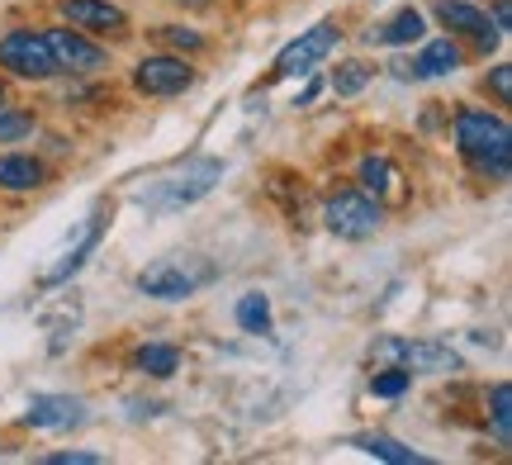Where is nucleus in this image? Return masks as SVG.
Segmentation results:
<instances>
[{"mask_svg": "<svg viewBox=\"0 0 512 465\" xmlns=\"http://www.w3.org/2000/svg\"><path fill=\"white\" fill-rule=\"evenodd\" d=\"M456 148L460 157L489 176V181H508L512 171V129L503 114L489 110H460L456 114Z\"/></svg>", "mask_w": 512, "mask_h": 465, "instance_id": "obj_1", "label": "nucleus"}, {"mask_svg": "<svg viewBox=\"0 0 512 465\" xmlns=\"http://www.w3.org/2000/svg\"><path fill=\"white\" fill-rule=\"evenodd\" d=\"M223 176V162L219 157H200V162H190L185 171L176 176H166V181H152V186L138 195V205H152V209H181V205H195L200 195L219 186Z\"/></svg>", "mask_w": 512, "mask_h": 465, "instance_id": "obj_2", "label": "nucleus"}, {"mask_svg": "<svg viewBox=\"0 0 512 465\" xmlns=\"http://www.w3.org/2000/svg\"><path fill=\"white\" fill-rule=\"evenodd\" d=\"M323 224H328V233H337V238L361 242V238H370V233L384 224V209H380L375 195H366V190L342 186V190H332L328 200H323Z\"/></svg>", "mask_w": 512, "mask_h": 465, "instance_id": "obj_3", "label": "nucleus"}, {"mask_svg": "<svg viewBox=\"0 0 512 465\" xmlns=\"http://www.w3.org/2000/svg\"><path fill=\"white\" fill-rule=\"evenodd\" d=\"M370 361L380 366H403L408 375H446L460 371V356L441 342H408V337H380L370 347Z\"/></svg>", "mask_w": 512, "mask_h": 465, "instance_id": "obj_4", "label": "nucleus"}, {"mask_svg": "<svg viewBox=\"0 0 512 465\" xmlns=\"http://www.w3.org/2000/svg\"><path fill=\"white\" fill-rule=\"evenodd\" d=\"M209 280H214V266H204V261L162 257L138 271V290L152 299H185V295H195L200 285H209Z\"/></svg>", "mask_w": 512, "mask_h": 465, "instance_id": "obj_5", "label": "nucleus"}, {"mask_svg": "<svg viewBox=\"0 0 512 465\" xmlns=\"http://www.w3.org/2000/svg\"><path fill=\"white\" fill-rule=\"evenodd\" d=\"M0 67L24 76V81H48V76H57V57L43 34H34V29H10V34L0 38Z\"/></svg>", "mask_w": 512, "mask_h": 465, "instance_id": "obj_6", "label": "nucleus"}, {"mask_svg": "<svg viewBox=\"0 0 512 465\" xmlns=\"http://www.w3.org/2000/svg\"><path fill=\"white\" fill-rule=\"evenodd\" d=\"M190 86H195V67L176 53H147L143 62L133 67V91L157 95V100L181 95V91H190Z\"/></svg>", "mask_w": 512, "mask_h": 465, "instance_id": "obj_7", "label": "nucleus"}, {"mask_svg": "<svg viewBox=\"0 0 512 465\" xmlns=\"http://www.w3.org/2000/svg\"><path fill=\"white\" fill-rule=\"evenodd\" d=\"M337 38H342V29L332 24V19H323V24H313L309 34H299L285 48V53L275 57V76H309L323 57L337 48Z\"/></svg>", "mask_w": 512, "mask_h": 465, "instance_id": "obj_8", "label": "nucleus"}, {"mask_svg": "<svg viewBox=\"0 0 512 465\" xmlns=\"http://www.w3.org/2000/svg\"><path fill=\"white\" fill-rule=\"evenodd\" d=\"M48 48H53L57 57V72H100V67H110V57H105V48L100 43H91V38H81V29H48Z\"/></svg>", "mask_w": 512, "mask_h": 465, "instance_id": "obj_9", "label": "nucleus"}, {"mask_svg": "<svg viewBox=\"0 0 512 465\" xmlns=\"http://www.w3.org/2000/svg\"><path fill=\"white\" fill-rule=\"evenodd\" d=\"M437 19L451 29V34H465L479 43V53H494L498 48V29L489 24V15L479 10V5H470V0H437Z\"/></svg>", "mask_w": 512, "mask_h": 465, "instance_id": "obj_10", "label": "nucleus"}, {"mask_svg": "<svg viewBox=\"0 0 512 465\" xmlns=\"http://www.w3.org/2000/svg\"><path fill=\"white\" fill-rule=\"evenodd\" d=\"M57 10L81 34H124L128 29V15L119 5H110V0H62Z\"/></svg>", "mask_w": 512, "mask_h": 465, "instance_id": "obj_11", "label": "nucleus"}, {"mask_svg": "<svg viewBox=\"0 0 512 465\" xmlns=\"http://www.w3.org/2000/svg\"><path fill=\"white\" fill-rule=\"evenodd\" d=\"M24 423H29V428H43V432L81 428V423H86V404L72 399V394H38V399H29Z\"/></svg>", "mask_w": 512, "mask_h": 465, "instance_id": "obj_12", "label": "nucleus"}, {"mask_svg": "<svg viewBox=\"0 0 512 465\" xmlns=\"http://www.w3.org/2000/svg\"><path fill=\"white\" fill-rule=\"evenodd\" d=\"M394 76H413V81H437V76H451L460 67V48L451 38H437V43H427L413 62H389Z\"/></svg>", "mask_w": 512, "mask_h": 465, "instance_id": "obj_13", "label": "nucleus"}, {"mask_svg": "<svg viewBox=\"0 0 512 465\" xmlns=\"http://www.w3.org/2000/svg\"><path fill=\"white\" fill-rule=\"evenodd\" d=\"M356 181L366 195L375 200H403V171L389 162V157H366L361 167H356Z\"/></svg>", "mask_w": 512, "mask_h": 465, "instance_id": "obj_14", "label": "nucleus"}, {"mask_svg": "<svg viewBox=\"0 0 512 465\" xmlns=\"http://www.w3.org/2000/svg\"><path fill=\"white\" fill-rule=\"evenodd\" d=\"M48 181V167L29 152H5L0 157V190H38Z\"/></svg>", "mask_w": 512, "mask_h": 465, "instance_id": "obj_15", "label": "nucleus"}, {"mask_svg": "<svg viewBox=\"0 0 512 465\" xmlns=\"http://www.w3.org/2000/svg\"><path fill=\"white\" fill-rule=\"evenodd\" d=\"M427 34V19L418 10H399L394 19H384L380 29H370L366 43H384V48H403V43H418Z\"/></svg>", "mask_w": 512, "mask_h": 465, "instance_id": "obj_16", "label": "nucleus"}, {"mask_svg": "<svg viewBox=\"0 0 512 465\" xmlns=\"http://www.w3.org/2000/svg\"><path fill=\"white\" fill-rule=\"evenodd\" d=\"M100 233H105V214H95L91 219V228H86V233H81V242H76L72 252H67V257L57 261L53 271H48V276H43V285H62V280L67 276H76V271H81V266H86V257H91L95 247H100Z\"/></svg>", "mask_w": 512, "mask_h": 465, "instance_id": "obj_17", "label": "nucleus"}, {"mask_svg": "<svg viewBox=\"0 0 512 465\" xmlns=\"http://www.w3.org/2000/svg\"><path fill=\"white\" fill-rule=\"evenodd\" d=\"M133 371L166 380V375L181 371V352H176V347H166V342H143V347L133 352Z\"/></svg>", "mask_w": 512, "mask_h": 465, "instance_id": "obj_18", "label": "nucleus"}, {"mask_svg": "<svg viewBox=\"0 0 512 465\" xmlns=\"http://www.w3.org/2000/svg\"><path fill=\"white\" fill-rule=\"evenodd\" d=\"M356 447L366 451V456H380V461H394V465H422L427 456L413 447H403L394 437H384V432H366V437H356Z\"/></svg>", "mask_w": 512, "mask_h": 465, "instance_id": "obj_19", "label": "nucleus"}, {"mask_svg": "<svg viewBox=\"0 0 512 465\" xmlns=\"http://www.w3.org/2000/svg\"><path fill=\"white\" fill-rule=\"evenodd\" d=\"M238 328L242 333H266V328H271V304H266L261 290L238 299Z\"/></svg>", "mask_w": 512, "mask_h": 465, "instance_id": "obj_20", "label": "nucleus"}, {"mask_svg": "<svg viewBox=\"0 0 512 465\" xmlns=\"http://www.w3.org/2000/svg\"><path fill=\"white\" fill-rule=\"evenodd\" d=\"M512 390L508 385H494V442L498 447H512Z\"/></svg>", "mask_w": 512, "mask_h": 465, "instance_id": "obj_21", "label": "nucleus"}, {"mask_svg": "<svg viewBox=\"0 0 512 465\" xmlns=\"http://www.w3.org/2000/svg\"><path fill=\"white\" fill-rule=\"evenodd\" d=\"M366 81H370L366 62H342V67L332 72V91H337V95H356V91H366Z\"/></svg>", "mask_w": 512, "mask_h": 465, "instance_id": "obj_22", "label": "nucleus"}, {"mask_svg": "<svg viewBox=\"0 0 512 465\" xmlns=\"http://www.w3.org/2000/svg\"><path fill=\"white\" fill-rule=\"evenodd\" d=\"M157 38H162L166 48H176V53H200L204 48V34L200 29H185V24H162Z\"/></svg>", "mask_w": 512, "mask_h": 465, "instance_id": "obj_23", "label": "nucleus"}, {"mask_svg": "<svg viewBox=\"0 0 512 465\" xmlns=\"http://www.w3.org/2000/svg\"><path fill=\"white\" fill-rule=\"evenodd\" d=\"M24 133H34V114L0 105V143H19Z\"/></svg>", "mask_w": 512, "mask_h": 465, "instance_id": "obj_24", "label": "nucleus"}, {"mask_svg": "<svg viewBox=\"0 0 512 465\" xmlns=\"http://www.w3.org/2000/svg\"><path fill=\"white\" fill-rule=\"evenodd\" d=\"M408 380H413V375L403 371V366H389V371H380L375 380H370V390L380 394V399H399V394L408 390Z\"/></svg>", "mask_w": 512, "mask_h": 465, "instance_id": "obj_25", "label": "nucleus"}, {"mask_svg": "<svg viewBox=\"0 0 512 465\" xmlns=\"http://www.w3.org/2000/svg\"><path fill=\"white\" fill-rule=\"evenodd\" d=\"M48 465H100L105 456L100 451H53V456H43Z\"/></svg>", "mask_w": 512, "mask_h": 465, "instance_id": "obj_26", "label": "nucleus"}, {"mask_svg": "<svg viewBox=\"0 0 512 465\" xmlns=\"http://www.w3.org/2000/svg\"><path fill=\"white\" fill-rule=\"evenodd\" d=\"M489 91H494L498 105H508V100H512V67H494V76H489Z\"/></svg>", "mask_w": 512, "mask_h": 465, "instance_id": "obj_27", "label": "nucleus"}, {"mask_svg": "<svg viewBox=\"0 0 512 465\" xmlns=\"http://www.w3.org/2000/svg\"><path fill=\"white\" fill-rule=\"evenodd\" d=\"M508 24H512V0H494V29L508 34Z\"/></svg>", "mask_w": 512, "mask_h": 465, "instance_id": "obj_28", "label": "nucleus"}, {"mask_svg": "<svg viewBox=\"0 0 512 465\" xmlns=\"http://www.w3.org/2000/svg\"><path fill=\"white\" fill-rule=\"evenodd\" d=\"M318 91H323V81H309L304 91L294 95V105H313V100H318Z\"/></svg>", "mask_w": 512, "mask_h": 465, "instance_id": "obj_29", "label": "nucleus"}, {"mask_svg": "<svg viewBox=\"0 0 512 465\" xmlns=\"http://www.w3.org/2000/svg\"><path fill=\"white\" fill-rule=\"evenodd\" d=\"M171 5H185V10H209L214 0H171Z\"/></svg>", "mask_w": 512, "mask_h": 465, "instance_id": "obj_30", "label": "nucleus"}, {"mask_svg": "<svg viewBox=\"0 0 512 465\" xmlns=\"http://www.w3.org/2000/svg\"><path fill=\"white\" fill-rule=\"evenodd\" d=\"M0 105H5V81H0Z\"/></svg>", "mask_w": 512, "mask_h": 465, "instance_id": "obj_31", "label": "nucleus"}]
</instances>
